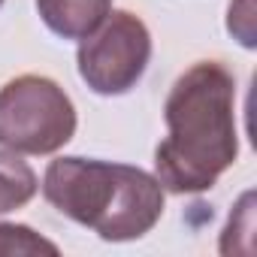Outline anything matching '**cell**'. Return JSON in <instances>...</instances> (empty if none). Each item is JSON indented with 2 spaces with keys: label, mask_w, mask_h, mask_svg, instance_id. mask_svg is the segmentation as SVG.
<instances>
[{
  "label": "cell",
  "mask_w": 257,
  "mask_h": 257,
  "mask_svg": "<svg viewBox=\"0 0 257 257\" xmlns=\"http://www.w3.org/2000/svg\"><path fill=\"white\" fill-rule=\"evenodd\" d=\"M164 194L152 173L97 158H58L43 176V197L106 242L152 233L164 215Z\"/></svg>",
  "instance_id": "7a4b0ae2"
},
{
  "label": "cell",
  "mask_w": 257,
  "mask_h": 257,
  "mask_svg": "<svg viewBox=\"0 0 257 257\" xmlns=\"http://www.w3.org/2000/svg\"><path fill=\"white\" fill-rule=\"evenodd\" d=\"M31 254H58V245L43 239L25 224L0 221V257H31Z\"/></svg>",
  "instance_id": "52a82bcc"
},
{
  "label": "cell",
  "mask_w": 257,
  "mask_h": 257,
  "mask_svg": "<svg viewBox=\"0 0 257 257\" xmlns=\"http://www.w3.org/2000/svg\"><path fill=\"white\" fill-rule=\"evenodd\" d=\"M112 10V0H37L43 25L61 40L88 37Z\"/></svg>",
  "instance_id": "5b68a950"
},
{
  "label": "cell",
  "mask_w": 257,
  "mask_h": 257,
  "mask_svg": "<svg viewBox=\"0 0 257 257\" xmlns=\"http://www.w3.org/2000/svg\"><path fill=\"white\" fill-rule=\"evenodd\" d=\"M76 134V106L46 76H19L0 88V146L19 155H55Z\"/></svg>",
  "instance_id": "3957f363"
},
{
  "label": "cell",
  "mask_w": 257,
  "mask_h": 257,
  "mask_svg": "<svg viewBox=\"0 0 257 257\" xmlns=\"http://www.w3.org/2000/svg\"><path fill=\"white\" fill-rule=\"evenodd\" d=\"M0 7H4V0H0Z\"/></svg>",
  "instance_id": "ba28073f"
},
{
  "label": "cell",
  "mask_w": 257,
  "mask_h": 257,
  "mask_svg": "<svg viewBox=\"0 0 257 257\" xmlns=\"http://www.w3.org/2000/svg\"><path fill=\"white\" fill-rule=\"evenodd\" d=\"M167 137L155 152V179L170 194H203L236 164V79L218 61L185 70L164 103Z\"/></svg>",
  "instance_id": "6da1fadb"
},
{
  "label": "cell",
  "mask_w": 257,
  "mask_h": 257,
  "mask_svg": "<svg viewBox=\"0 0 257 257\" xmlns=\"http://www.w3.org/2000/svg\"><path fill=\"white\" fill-rule=\"evenodd\" d=\"M152 61V34L140 16L109 10V16L79 40L76 64L82 82L100 97H121L143 79Z\"/></svg>",
  "instance_id": "277c9868"
},
{
  "label": "cell",
  "mask_w": 257,
  "mask_h": 257,
  "mask_svg": "<svg viewBox=\"0 0 257 257\" xmlns=\"http://www.w3.org/2000/svg\"><path fill=\"white\" fill-rule=\"evenodd\" d=\"M37 173L19 158V152H0V215L28 206L37 197Z\"/></svg>",
  "instance_id": "8992f818"
}]
</instances>
